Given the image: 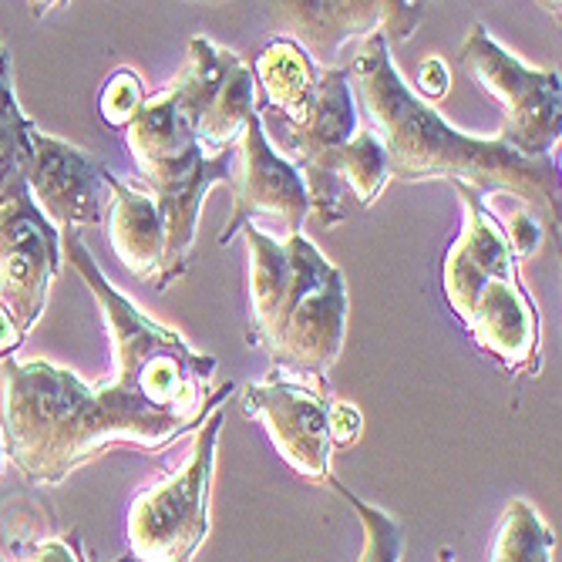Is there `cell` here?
<instances>
[{"label":"cell","instance_id":"cell-23","mask_svg":"<svg viewBox=\"0 0 562 562\" xmlns=\"http://www.w3.org/2000/svg\"><path fill=\"white\" fill-rule=\"evenodd\" d=\"M18 562H81V549L61 539H41V542L18 549Z\"/></svg>","mask_w":562,"mask_h":562},{"label":"cell","instance_id":"cell-13","mask_svg":"<svg viewBox=\"0 0 562 562\" xmlns=\"http://www.w3.org/2000/svg\"><path fill=\"white\" fill-rule=\"evenodd\" d=\"M105 172V162L88 156L85 148L44 135L37 128L31 132V159L24 182L31 189L34 206L55 229L65 226V233H78L85 226L101 223L109 202Z\"/></svg>","mask_w":562,"mask_h":562},{"label":"cell","instance_id":"cell-16","mask_svg":"<svg viewBox=\"0 0 562 562\" xmlns=\"http://www.w3.org/2000/svg\"><path fill=\"white\" fill-rule=\"evenodd\" d=\"M31 119L21 112L14 81H11V55L4 41H0V192L14 179L27 172L31 159Z\"/></svg>","mask_w":562,"mask_h":562},{"label":"cell","instance_id":"cell-10","mask_svg":"<svg viewBox=\"0 0 562 562\" xmlns=\"http://www.w3.org/2000/svg\"><path fill=\"white\" fill-rule=\"evenodd\" d=\"M267 18L286 31L293 44L321 61L324 68L334 65V55L353 37L384 41H407L415 27L425 21L422 4H397V0H290V4H267Z\"/></svg>","mask_w":562,"mask_h":562},{"label":"cell","instance_id":"cell-25","mask_svg":"<svg viewBox=\"0 0 562 562\" xmlns=\"http://www.w3.org/2000/svg\"><path fill=\"white\" fill-rule=\"evenodd\" d=\"M24 344V337H21V330H18V324H14V317L0 306V357H8V353H14L18 347Z\"/></svg>","mask_w":562,"mask_h":562},{"label":"cell","instance_id":"cell-3","mask_svg":"<svg viewBox=\"0 0 562 562\" xmlns=\"http://www.w3.org/2000/svg\"><path fill=\"white\" fill-rule=\"evenodd\" d=\"M249 246V347L273 371L324 387L347 330L344 273L303 233L273 239L260 226L243 229Z\"/></svg>","mask_w":562,"mask_h":562},{"label":"cell","instance_id":"cell-1","mask_svg":"<svg viewBox=\"0 0 562 562\" xmlns=\"http://www.w3.org/2000/svg\"><path fill=\"white\" fill-rule=\"evenodd\" d=\"M61 246L105 314L115 371L91 387L47 361H4L0 368L4 454L37 488L58 485L71 469L115 445L166 451L199 431L233 394V384L210 394L216 357L192 350L176 330L145 317L98 270L78 233H65Z\"/></svg>","mask_w":562,"mask_h":562},{"label":"cell","instance_id":"cell-27","mask_svg":"<svg viewBox=\"0 0 562 562\" xmlns=\"http://www.w3.org/2000/svg\"><path fill=\"white\" fill-rule=\"evenodd\" d=\"M438 562H454V555H451L448 549H441V552H438Z\"/></svg>","mask_w":562,"mask_h":562},{"label":"cell","instance_id":"cell-11","mask_svg":"<svg viewBox=\"0 0 562 562\" xmlns=\"http://www.w3.org/2000/svg\"><path fill=\"white\" fill-rule=\"evenodd\" d=\"M233 162H236L233 148L223 151V156H202L199 145L135 162L166 226V270L159 290L172 286L186 273L199 233L202 199H206L213 186L233 179Z\"/></svg>","mask_w":562,"mask_h":562},{"label":"cell","instance_id":"cell-6","mask_svg":"<svg viewBox=\"0 0 562 562\" xmlns=\"http://www.w3.org/2000/svg\"><path fill=\"white\" fill-rule=\"evenodd\" d=\"M458 65L502 109V132L513 151L526 159H546L562 135V78L539 71L505 50L485 24H472L458 47Z\"/></svg>","mask_w":562,"mask_h":562},{"label":"cell","instance_id":"cell-17","mask_svg":"<svg viewBox=\"0 0 562 562\" xmlns=\"http://www.w3.org/2000/svg\"><path fill=\"white\" fill-rule=\"evenodd\" d=\"M552 532L529 502H508L495 536L492 562H549Z\"/></svg>","mask_w":562,"mask_h":562},{"label":"cell","instance_id":"cell-7","mask_svg":"<svg viewBox=\"0 0 562 562\" xmlns=\"http://www.w3.org/2000/svg\"><path fill=\"white\" fill-rule=\"evenodd\" d=\"M58 273L61 233L34 206L21 176L0 192V306L14 317L24 340L44 314Z\"/></svg>","mask_w":562,"mask_h":562},{"label":"cell","instance_id":"cell-22","mask_svg":"<svg viewBox=\"0 0 562 562\" xmlns=\"http://www.w3.org/2000/svg\"><path fill=\"white\" fill-rule=\"evenodd\" d=\"M361 412L350 401H330V435H334V448H350L361 435Z\"/></svg>","mask_w":562,"mask_h":562},{"label":"cell","instance_id":"cell-20","mask_svg":"<svg viewBox=\"0 0 562 562\" xmlns=\"http://www.w3.org/2000/svg\"><path fill=\"white\" fill-rule=\"evenodd\" d=\"M145 81L132 71V68H119L105 88H101V98H98V109H101V119H105L112 128H125L145 105Z\"/></svg>","mask_w":562,"mask_h":562},{"label":"cell","instance_id":"cell-9","mask_svg":"<svg viewBox=\"0 0 562 562\" xmlns=\"http://www.w3.org/2000/svg\"><path fill=\"white\" fill-rule=\"evenodd\" d=\"M246 418H257L283 462L306 482H330V397L324 387L273 371L267 381L246 384Z\"/></svg>","mask_w":562,"mask_h":562},{"label":"cell","instance_id":"cell-19","mask_svg":"<svg viewBox=\"0 0 562 562\" xmlns=\"http://www.w3.org/2000/svg\"><path fill=\"white\" fill-rule=\"evenodd\" d=\"M330 485L353 505V513L361 516V526H364V552H361V562H397L401 559V526L387 513H381V508L361 502L350 488H344L337 479H330Z\"/></svg>","mask_w":562,"mask_h":562},{"label":"cell","instance_id":"cell-5","mask_svg":"<svg viewBox=\"0 0 562 562\" xmlns=\"http://www.w3.org/2000/svg\"><path fill=\"white\" fill-rule=\"evenodd\" d=\"M223 412L199 428L186 465L166 482L135 495L125 536L135 562H192L210 536V482L216 469V441Z\"/></svg>","mask_w":562,"mask_h":562},{"label":"cell","instance_id":"cell-2","mask_svg":"<svg viewBox=\"0 0 562 562\" xmlns=\"http://www.w3.org/2000/svg\"><path fill=\"white\" fill-rule=\"evenodd\" d=\"M353 101L368 115V132L387 151L391 179L428 182L448 179L475 192H505L522 202L549 236L559 239V169L555 159H526L505 142L475 138L448 125L431 105L407 88L391 61L384 34L361 41L347 68Z\"/></svg>","mask_w":562,"mask_h":562},{"label":"cell","instance_id":"cell-14","mask_svg":"<svg viewBox=\"0 0 562 562\" xmlns=\"http://www.w3.org/2000/svg\"><path fill=\"white\" fill-rule=\"evenodd\" d=\"M105 186H109V202L101 220H105V233L119 263L132 277L156 283L159 290L166 270V226L156 199L135 182L119 179L112 172H105Z\"/></svg>","mask_w":562,"mask_h":562},{"label":"cell","instance_id":"cell-21","mask_svg":"<svg viewBox=\"0 0 562 562\" xmlns=\"http://www.w3.org/2000/svg\"><path fill=\"white\" fill-rule=\"evenodd\" d=\"M505 226V236H508V243H513V252H516V260H526V257H536L539 252V246H542V239L549 236L546 229H542V223L529 213V210H519L513 220L508 223H502Z\"/></svg>","mask_w":562,"mask_h":562},{"label":"cell","instance_id":"cell-4","mask_svg":"<svg viewBox=\"0 0 562 562\" xmlns=\"http://www.w3.org/2000/svg\"><path fill=\"white\" fill-rule=\"evenodd\" d=\"M454 192L465 220L441 260L448 311L498 368L536 378L542 368V321L522 286L513 243L488 213L482 192L458 182Z\"/></svg>","mask_w":562,"mask_h":562},{"label":"cell","instance_id":"cell-24","mask_svg":"<svg viewBox=\"0 0 562 562\" xmlns=\"http://www.w3.org/2000/svg\"><path fill=\"white\" fill-rule=\"evenodd\" d=\"M448 65L441 58H428L418 71V88H422V98H441L448 91Z\"/></svg>","mask_w":562,"mask_h":562},{"label":"cell","instance_id":"cell-26","mask_svg":"<svg viewBox=\"0 0 562 562\" xmlns=\"http://www.w3.org/2000/svg\"><path fill=\"white\" fill-rule=\"evenodd\" d=\"M0 472H4V428H0Z\"/></svg>","mask_w":562,"mask_h":562},{"label":"cell","instance_id":"cell-12","mask_svg":"<svg viewBox=\"0 0 562 562\" xmlns=\"http://www.w3.org/2000/svg\"><path fill=\"white\" fill-rule=\"evenodd\" d=\"M233 151V213L226 229L220 233V246H226L236 233L252 226L257 216H280L290 236H296L306 216H311V199H306V186L293 162L277 156L260 115H252L243 125Z\"/></svg>","mask_w":562,"mask_h":562},{"label":"cell","instance_id":"cell-15","mask_svg":"<svg viewBox=\"0 0 562 562\" xmlns=\"http://www.w3.org/2000/svg\"><path fill=\"white\" fill-rule=\"evenodd\" d=\"M252 85H260L263 98H257V109H273L283 122L300 125L311 119L321 68L290 37H273L260 47L257 65H252Z\"/></svg>","mask_w":562,"mask_h":562},{"label":"cell","instance_id":"cell-18","mask_svg":"<svg viewBox=\"0 0 562 562\" xmlns=\"http://www.w3.org/2000/svg\"><path fill=\"white\" fill-rule=\"evenodd\" d=\"M340 182H347L364 206H374V202H378V195L391 182V169H387V151H384V145L378 142L374 132H357L344 145V151H340Z\"/></svg>","mask_w":562,"mask_h":562},{"label":"cell","instance_id":"cell-8","mask_svg":"<svg viewBox=\"0 0 562 562\" xmlns=\"http://www.w3.org/2000/svg\"><path fill=\"white\" fill-rule=\"evenodd\" d=\"M277 125L286 138V148L293 151V169L306 186L311 213H317L324 226L344 223L347 213L340 199V151L357 135V101L347 71L324 68L311 119L290 125L277 115Z\"/></svg>","mask_w":562,"mask_h":562}]
</instances>
